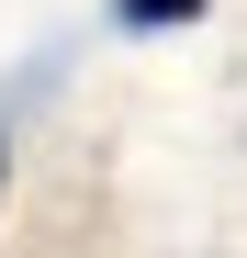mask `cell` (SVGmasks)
Here are the masks:
<instances>
[{
    "label": "cell",
    "instance_id": "1",
    "mask_svg": "<svg viewBox=\"0 0 247 258\" xmlns=\"http://www.w3.org/2000/svg\"><path fill=\"white\" fill-rule=\"evenodd\" d=\"M112 23H135V34H180V23H202V0H112Z\"/></svg>",
    "mask_w": 247,
    "mask_h": 258
}]
</instances>
